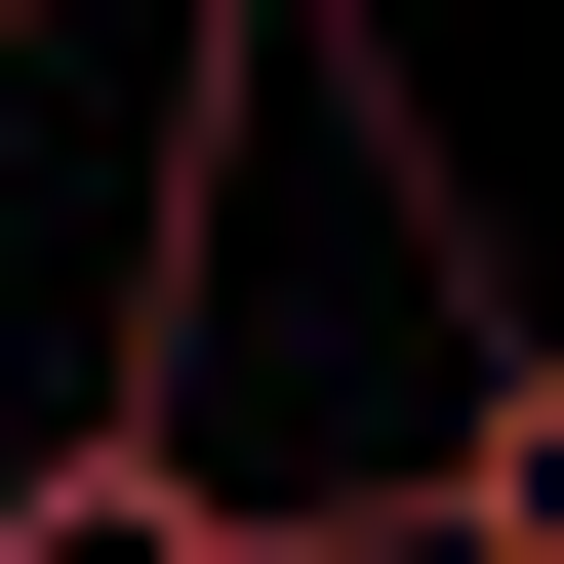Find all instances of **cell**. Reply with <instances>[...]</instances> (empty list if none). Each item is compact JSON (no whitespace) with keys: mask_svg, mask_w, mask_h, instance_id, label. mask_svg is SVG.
Wrapping results in <instances>:
<instances>
[{"mask_svg":"<svg viewBox=\"0 0 564 564\" xmlns=\"http://www.w3.org/2000/svg\"><path fill=\"white\" fill-rule=\"evenodd\" d=\"M0 564H242V524H202L121 403H41V444H0Z\"/></svg>","mask_w":564,"mask_h":564,"instance_id":"1","label":"cell"},{"mask_svg":"<svg viewBox=\"0 0 564 564\" xmlns=\"http://www.w3.org/2000/svg\"><path fill=\"white\" fill-rule=\"evenodd\" d=\"M444 564H564V323H484V403H444Z\"/></svg>","mask_w":564,"mask_h":564,"instance_id":"2","label":"cell"}]
</instances>
